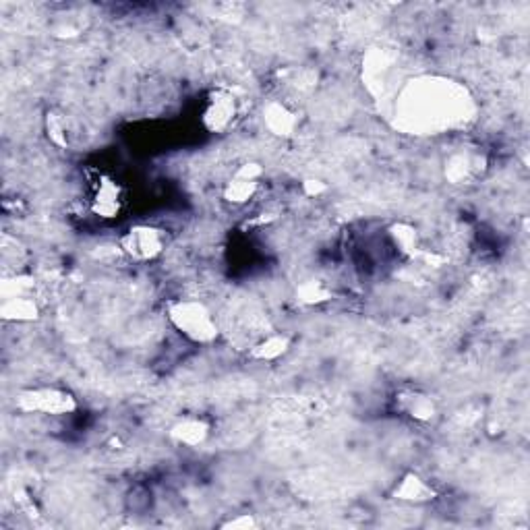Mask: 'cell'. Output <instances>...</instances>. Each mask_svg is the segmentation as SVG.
Returning a JSON list of instances; mask_svg holds the SVG:
<instances>
[{"label":"cell","instance_id":"cell-1","mask_svg":"<svg viewBox=\"0 0 530 530\" xmlns=\"http://www.w3.org/2000/svg\"><path fill=\"white\" fill-rule=\"evenodd\" d=\"M408 94L402 102V108H406V119L415 121L417 125L425 129L433 127H444L450 121V108L458 106L462 98L452 96L450 87L446 90L444 83H431V81H419L404 90Z\"/></svg>","mask_w":530,"mask_h":530},{"label":"cell","instance_id":"cell-2","mask_svg":"<svg viewBox=\"0 0 530 530\" xmlns=\"http://www.w3.org/2000/svg\"><path fill=\"white\" fill-rule=\"evenodd\" d=\"M166 319L170 328L191 344L210 346L220 338V323L214 311L199 299H172L166 305Z\"/></svg>","mask_w":530,"mask_h":530},{"label":"cell","instance_id":"cell-3","mask_svg":"<svg viewBox=\"0 0 530 530\" xmlns=\"http://www.w3.org/2000/svg\"><path fill=\"white\" fill-rule=\"evenodd\" d=\"M15 406L25 415H38L50 419L71 417L79 410L77 396L58 386H34L25 388L15 396Z\"/></svg>","mask_w":530,"mask_h":530},{"label":"cell","instance_id":"cell-4","mask_svg":"<svg viewBox=\"0 0 530 530\" xmlns=\"http://www.w3.org/2000/svg\"><path fill=\"white\" fill-rule=\"evenodd\" d=\"M168 249V232L154 224H133L119 239V251L133 263H152Z\"/></svg>","mask_w":530,"mask_h":530},{"label":"cell","instance_id":"cell-5","mask_svg":"<svg viewBox=\"0 0 530 530\" xmlns=\"http://www.w3.org/2000/svg\"><path fill=\"white\" fill-rule=\"evenodd\" d=\"M239 114H241V104H239L237 94H234L226 85H218V87H212L208 96H205L199 121H201V127L208 133L224 135L234 125H237Z\"/></svg>","mask_w":530,"mask_h":530},{"label":"cell","instance_id":"cell-6","mask_svg":"<svg viewBox=\"0 0 530 530\" xmlns=\"http://www.w3.org/2000/svg\"><path fill=\"white\" fill-rule=\"evenodd\" d=\"M90 212L100 220H116L127 205V189L104 172H96L90 181V197H87Z\"/></svg>","mask_w":530,"mask_h":530},{"label":"cell","instance_id":"cell-7","mask_svg":"<svg viewBox=\"0 0 530 530\" xmlns=\"http://www.w3.org/2000/svg\"><path fill=\"white\" fill-rule=\"evenodd\" d=\"M263 166L257 162H245L230 174V179L222 187L224 203L232 208H245L261 191Z\"/></svg>","mask_w":530,"mask_h":530},{"label":"cell","instance_id":"cell-8","mask_svg":"<svg viewBox=\"0 0 530 530\" xmlns=\"http://www.w3.org/2000/svg\"><path fill=\"white\" fill-rule=\"evenodd\" d=\"M394 404L398 415L406 417L412 423L419 425H429L437 421L439 417V402L433 394L421 390V388H402L394 396Z\"/></svg>","mask_w":530,"mask_h":530},{"label":"cell","instance_id":"cell-9","mask_svg":"<svg viewBox=\"0 0 530 530\" xmlns=\"http://www.w3.org/2000/svg\"><path fill=\"white\" fill-rule=\"evenodd\" d=\"M390 497L406 506H427L439 497L437 487L415 470H406L390 487Z\"/></svg>","mask_w":530,"mask_h":530},{"label":"cell","instance_id":"cell-10","mask_svg":"<svg viewBox=\"0 0 530 530\" xmlns=\"http://www.w3.org/2000/svg\"><path fill=\"white\" fill-rule=\"evenodd\" d=\"M261 123L270 135L278 139H288L301 127V114L288 100L272 98L261 108Z\"/></svg>","mask_w":530,"mask_h":530},{"label":"cell","instance_id":"cell-11","mask_svg":"<svg viewBox=\"0 0 530 530\" xmlns=\"http://www.w3.org/2000/svg\"><path fill=\"white\" fill-rule=\"evenodd\" d=\"M212 433H214V423L210 417H205V415L181 417L168 431L170 439L174 441L176 446L189 448V450H195V448H201V446L208 444V439L212 437Z\"/></svg>","mask_w":530,"mask_h":530},{"label":"cell","instance_id":"cell-12","mask_svg":"<svg viewBox=\"0 0 530 530\" xmlns=\"http://www.w3.org/2000/svg\"><path fill=\"white\" fill-rule=\"evenodd\" d=\"M386 237L390 247L404 259H417L419 253L425 249L419 228L406 220L392 222L386 228Z\"/></svg>","mask_w":530,"mask_h":530},{"label":"cell","instance_id":"cell-13","mask_svg":"<svg viewBox=\"0 0 530 530\" xmlns=\"http://www.w3.org/2000/svg\"><path fill=\"white\" fill-rule=\"evenodd\" d=\"M292 344L294 340L286 332L265 334L249 348V359L253 363H265V365L276 363L288 355L292 350Z\"/></svg>","mask_w":530,"mask_h":530},{"label":"cell","instance_id":"cell-14","mask_svg":"<svg viewBox=\"0 0 530 530\" xmlns=\"http://www.w3.org/2000/svg\"><path fill=\"white\" fill-rule=\"evenodd\" d=\"M42 315V307L34 294L27 297H11L0 303V317L9 323H32L38 321Z\"/></svg>","mask_w":530,"mask_h":530},{"label":"cell","instance_id":"cell-15","mask_svg":"<svg viewBox=\"0 0 530 530\" xmlns=\"http://www.w3.org/2000/svg\"><path fill=\"white\" fill-rule=\"evenodd\" d=\"M44 133L50 145H54L56 150H69L73 143V125L71 119L58 108H50L44 114Z\"/></svg>","mask_w":530,"mask_h":530},{"label":"cell","instance_id":"cell-16","mask_svg":"<svg viewBox=\"0 0 530 530\" xmlns=\"http://www.w3.org/2000/svg\"><path fill=\"white\" fill-rule=\"evenodd\" d=\"M294 297H297V303L305 305V307H317L332 301L334 292L332 288L321 282V280H305L303 284L297 286V292H294Z\"/></svg>","mask_w":530,"mask_h":530},{"label":"cell","instance_id":"cell-17","mask_svg":"<svg viewBox=\"0 0 530 530\" xmlns=\"http://www.w3.org/2000/svg\"><path fill=\"white\" fill-rule=\"evenodd\" d=\"M34 288H36V278L34 276L15 274V276L3 280V299L27 297V294H34Z\"/></svg>","mask_w":530,"mask_h":530},{"label":"cell","instance_id":"cell-18","mask_svg":"<svg viewBox=\"0 0 530 530\" xmlns=\"http://www.w3.org/2000/svg\"><path fill=\"white\" fill-rule=\"evenodd\" d=\"M222 526L234 528V530H249V528L257 526V520H255V514H237V516H232L230 520L222 522Z\"/></svg>","mask_w":530,"mask_h":530},{"label":"cell","instance_id":"cell-19","mask_svg":"<svg viewBox=\"0 0 530 530\" xmlns=\"http://www.w3.org/2000/svg\"><path fill=\"white\" fill-rule=\"evenodd\" d=\"M305 185H307V191H309V195H319V193L326 191V187H323L319 181H307Z\"/></svg>","mask_w":530,"mask_h":530}]
</instances>
